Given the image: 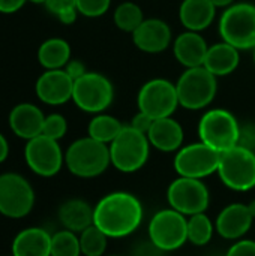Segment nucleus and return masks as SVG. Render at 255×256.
<instances>
[{
    "label": "nucleus",
    "mask_w": 255,
    "mask_h": 256,
    "mask_svg": "<svg viewBox=\"0 0 255 256\" xmlns=\"http://www.w3.org/2000/svg\"><path fill=\"white\" fill-rule=\"evenodd\" d=\"M167 201L176 212L185 216H194L206 213L210 204V194L201 180L179 177L168 186Z\"/></svg>",
    "instance_id": "obj_11"
},
{
    "label": "nucleus",
    "mask_w": 255,
    "mask_h": 256,
    "mask_svg": "<svg viewBox=\"0 0 255 256\" xmlns=\"http://www.w3.org/2000/svg\"><path fill=\"white\" fill-rule=\"evenodd\" d=\"M207 50L209 46L198 32L188 30L174 40V56L179 63L186 68L203 66Z\"/></svg>",
    "instance_id": "obj_21"
},
{
    "label": "nucleus",
    "mask_w": 255,
    "mask_h": 256,
    "mask_svg": "<svg viewBox=\"0 0 255 256\" xmlns=\"http://www.w3.org/2000/svg\"><path fill=\"white\" fill-rule=\"evenodd\" d=\"M203 66L215 76H225L239 66V50L227 42L209 46Z\"/></svg>",
    "instance_id": "obj_24"
},
{
    "label": "nucleus",
    "mask_w": 255,
    "mask_h": 256,
    "mask_svg": "<svg viewBox=\"0 0 255 256\" xmlns=\"http://www.w3.org/2000/svg\"><path fill=\"white\" fill-rule=\"evenodd\" d=\"M222 40L237 50L255 48V6L237 3L225 9L219 20Z\"/></svg>",
    "instance_id": "obj_6"
},
{
    "label": "nucleus",
    "mask_w": 255,
    "mask_h": 256,
    "mask_svg": "<svg viewBox=\"0 0 255 256\" xmlns=\"http://www.w3.org/2000/svg\"><path fill=\"white\" fill-rule=\"evenodd\" d=\"M254 62H255V48H254Z\"/></svg>",
    "instance_id": "obj_44"
},
{
    "label": "nucleus",
    "mask_w": 255,
    "mask_h": 256,
    "mask_svg": "<svg viewBox=\"0 0 255 256\" xmlns=\"http://www.w3.org/2000/svg\"><path fill=\"white\" fill-rule=\"evenodd\" d=\"M110 3L111 0H77V10L84 16L96 18L108 10Z\"/></svg>",
    "instance_id": "obj_32"
},
{
    "label": "nucleus",
    "mask_w": 255,
    "mask_h": 256,
    "mask_svg": "<svg viewBox=\"0 0 255 256\" xmlns=\"http://www.w3.org/2000/svg\"><path fill=\"white\" fill-rule=\"evenodd\" d=\"M225 256H255V242L240 238L227 250Z\"/></svg>",
    "instance_id": "obj_33"
},
{
    "label": "nucleus",
    "mask_w": 255,
    "mask_h": 256,
    "mask_svg": "<svg viewBox=\"0 0 255 256\" xmlns=\"http://www.w3.org/2000/svg\"><path fill=\"white\" fill-rule=\"evenodd\" d=\"M27 2H32V3H35V4H45L47 0H27Z\"/></svg>",
    "instance_id": "obj_43"
},
{
    "label": "nucleus",
    "mask_w": 255,
    "mask_h": 256,
    "mask_svg": "<svg viewBox=\"0 0 255 256\" xmlns=\"http://www.w3.org/2000/svg\"><path fill=\"white\" fill-rule=\"evenodd\" d=\"M147 138L150 146H153L155 148L164 153H171L182 148L185 134L183 128L174 118L164 117L153 122L147 134Z\"/></svg>",
    "instance_id": "obj_20"
},
{
    "label": "nucleus",
    "mask_w": 255,
    "mask_h": 256,
    "mask_svg": "<svg viewBox=\"0 0 255 256\" xmlns=\"http://www.w3.org/2000/svg\"><path fill=\"white\" fill-rule=\"evenodd\" d=\"M111 164L110 146L90 136L74 141L65 152V165L80 178H93L107 171Z\"/></svg>",
    "instance_id": "obj_2"
},
{
    "label": "nucleus",
    "mask_w": 255,
    "mask_h": 256,
    "mask_svg": "<svg viewBox=\"0 0 255 256\" xmlns=\"http://www.w3.org/2000/svg\"><path fill=\"white\" fill-rule=\"evenodd\" d=\"M81 255L84 256H104L108 244V237L96 226L90 225L78 234Z\"/></svg>",
    "instance_id": "obj_28"
},
{
    "label": "nucleus",
    "mask_w": 255,
    "mask_h": 256,
    "mask_svg": "<svg viewBox=\"0 0 255 256\" xmlns=\"http://www.w3.org/2000/svg\"><path fill=\"white\" fill-rule=\"evenodd\" d=\"M35 190L29 180L18 172L0 174V214L9 219H23L35 207Z\"/></svg>",
    "instance_id": "obj_9"
},
{
    "label": "nucleus",
    "mask_w": 255,
    "mask_h": 256,
    "mask_svg": "<svg viewBox=\"0 0 255 256\" xmlns=\"http://www.w3.org/2000/svg\"><path fill=\"white\" fill-rule=\"evenodd\" d=\"M27 0H0V14H15L18 12Z\"/></svg>",
    "instance_id": "obj_38"
},
{
    "label": "nucleus",
    "mask_w": 255,
    "mask_h": 256,
    "mask_svg": "<svg viewBox=\"0 0 255 256\" xmlns=\"http://www.w3.org/2000/svg\"><path fill=\"white\" fill-rule=\"evenodd\" d=\"M179 105L176 86L167 80L147 81L138 93V110L153 120L171 117Z\"/></svg>",
    "instance_id": "obj_14"
},
{
    "label": "nucleus",
    "mask_w": 255,
    "mask_h": 256,
    "mask_svg": "<svg viewBox=\"0 0 255 256\" xmlns=\"http://www.w3.org/2000/svg\"><path fill=\"white\" fill-rule=\"evenodd\" d=\"M45 8L53 14V15H60L62 12L77 9V0H47Z\"/></svg>",
    "instance_id": "obj_35"
},
{
    "label": "nucleus",
    "mask_w": 255,
    "mask_h": 256,
    "mask_svg": "<svg viewBox=\"0 0 255 256\" xmlns=\"http://www.w3.org/2000/svg\"><path fill=\"white\" fill-rule=\"evenodd\" d=\"M51 236L39 226L21 230L12 240L11 256H51Z\"/></svg>",
    "instance_id": "obj_19"
},
{
    "label": "nucleus",
    "mask_w": 255,
    "mask_h": 256,
    "mask_svg": "<svg viewBox=\"0 0 255 256\" xmlns=\"http://www.w3.org/2000/svg\"><path fill=\"white\" fill-rule=\"evenodd\" d=\"M239 122L230 111L222 108L207 111L198 124L200 141L219 153L236 147L239 142Z\"/></svg>",
    "instance_id": "obj_5"
},
{
    "label": "nucleus",
    "mask_w": 255,
    "mask_h": 256,
    "mask_svg": "<svg viewBox=\"0 0 255 256\" xmlns=\"http://www.w3.org/2000/svg\"><path fill=\"white\" fill-rule=\"evenodd\" d=\"M221 153L204 142H194L177 150L174 170L179 177L203 180L218 171Z\"/></svg>",
    "instance_id": "obj_13"
},
{
    "label": "nucleus",
    "mask_w": 255,
    "mask_h": 256,
    "mask_svg": "<svg viewBox=\"0 0 255 256\" xmlns=\"http://www.w3.org/2000/svg\"><path fill=\"white\" fill-rule=\"evenodd\" d=\"M237 146L255 152V124H252V123L240 124V134H239Z\"/></svg>",
    "instance_id": "obj_34"
},
{
    "label": "nucleus",
    "mask_w": 255,
    "mask_h": 256,
    "mask_svg": "<svg viewBox=\"0 0 255 256\" xmlns=\"http://www.w3.org/2000/svg\"><path fill=\"white\" fill-rule=\"evenodd\" d=\"M254 219L248 204L234 202L221 210L215 220V230L222 238L237 242L248 234Z\"/></svg>",
    "instance_id": "obj_16"
},
{
    "label": "nucleus",
    "mask_w": 255,
    "mask_h": 256,
    "mask_svg": "<svg viewBox=\"0 0 255 256\" xmlns=\"http://www.w3.org/2000/svg\"><path fill=\"white\" fill-rule=\"evenodd\" d=\"M122 129H123L122 123L116 117L108 114H98L90 120L87 128L90 138L108 146L116 140V136L120 134Z\"/></svg>",
    "instance_id": "obj_26"
},
{
    "label": "nucleus",
    "mask_w": 255,
    "mask_h": 256,
    "mask_svg": "<svg viewBox=\"0 0 255 256\" xmlns=\"http://www.w3.org/2000/svg\"><path fill=\"white\" fill-rule=\"evenodd\" d=\"M63 69H65V72H66L74 81H77L78 78H81L83 75L87 74V69H86L84 63H83L81 60H69L68 64H66Z\"/></svg>",
    "instance_id": "obj_37"
},
{
    "label": "nucleus",
    "mask_w": 255,
    "mask_h": 256,
    "mask_svg": "<svg viewBox=\"0 0 255 256\" xmlns=\"http://www.w3.org/2000/svg\"><path fill=\"white\" fill-rule=\"evenodd\" d=\"M153 118L150 117V116H147V114H144V112H141V111H138L134 117H132V120H131V124L129 126H132L134 129H137L138 132H141V134H144V135H147L149 134V130H150V128H152V124H153Z\"/></svg>",
    "instance_id": "obj_36"
},
{
    "label": "nucleus",
    "mask_w": 255,
    "mask_h": 256,
    "mask_svg": "<svg viewBox=\"0 0 255 256\" xmlns=\"http://www.w3.org/2000/svg\"><path fill=\"white\" fill-rule=\"evenodd\" d=\"M248 207H249V210H251L252 216H254V218H255V201H252V202H249V204H248Z\"/></svg>",
    "instance_id": "obj_42"
},
{
    "label": "nucleus",
    "mask_w": 255,
    "mask_h": 256,
    "mask_svg": "<svg viewBox=\"0 0 255 256\" xmlns=\"http://www.w3.org/2000/svg\"><path fill=\"white\" fill-rule=\"evenodd\" d=\"M215 232V225L206 213L189 216L188 219V242L194 246H206Z\"/></svg>",
    "instance_id": "obj_27"
},
{
    "label": "nucleus",
    "mask_w": 255,
    "mask_h": 256,
    "mask_svg": "<svg viewBox=\"0 0 255 256\" xmlns=\"http://www.w3.org/2000/svg\"><path fill=\"white\" fill-rule=\"evenodd\" d=\"M150 153L147 135L138 132L132 126H123L116 140L110 144L111 165L120 172H135L141 170Z\"/></svg>",
    "instance_id": "obj_3"
},
{
    "label": "nucleus",
    "mask_w": 255,
    "mask_h": 256,
    "mask_svg": "<svg viewBox=\"0 0 255 256\" xmlns=\"http://www.w3.org/2000/svg\"><path fill=\"white\" fill-rule=\"evenodd\" d=\"M132 39L138 50L156 54L168 48L171 42V28L162 20L149 18L144 20L132 33Z\"/></svg>",
    "instance_id": "obj_17"
},
{
    "label": "nucleus",
    "mask_w": 255,
    "mask_h": 256,
    "mask_svg": "<svg viewBox=\"0 0 255 256\" xmlns=\"http://www.w3.org/2000/svg\"><path fill=\"white\" fill-rule=\"evenodd\" d=\"M36 96L47 105H63L72 99L74 80L65 69L45 70L35 84Z\"/></svg>",
    "instance_id": "obj_15"
},
{
    "label": "nucleus",
    "mask_w": 255,
    "mask_h": 256,
    "mask_svg": "<svg viewBox=\"0 0 255 256\" xmlns=\"http://www.w3.org/2000/svg\"><path fill=\"white\" fill-rule=\"evenodd\" d=\"M80 237L78 234L62 230L51 236V256H80Z\"/></svg>",
    "instance_id": "obj_30"
},
{
    "label": "nucleus",
    "mask_w": 255,
    "mask_h": 256,
    "mask_svg": "<svg viewBox=\"0 0 255 256\" xmlns=\"http://www.w3.org/2000/svg\"><path fill=\"white\" fill-rule=\"evenodd\" d=\"M9 156V142L6 136L0 132V164H3Z\"/></svg>",
    "instance_id": "obj_40"
},
{
    "label": "nucleus",
    "mask_w": 255,
    "mask_h": 256,
    "mask_svg": "<svg viewBox=\"0 0 255 256\" xmlns=\"http://www.w3.org/2000/svg\"><path fill=\"white\" fill-rule=\"evenodd\" d=\"M113 98V84L102 74L87 72L86 75L74 81L72 100L81 111L99 114L111 105Z\"/></svg>",
    "instance_id": "obj_10"
},
{
    "label": "nucleus",
    "mask_w": 255,
    "mask_h": 256,
    "mask_svg": "<svg viewBox=\"0 0 255 256\" xmlns=\"http://www.w3.org/2000/svg\"><path fill=\"white\" fill-rule=\"evenodd\" d=\"M71 60V46L62 38H50L38 48V62L45 70L63 69Z\"/></svg>",
    "instance_id": "obj_25"
},
{
    "label": "nucleus",
    "mask_w": 255,
    "mask_h": 256,
    "mask_svg": "<svg viewBox=\"0 0 255 256\" xmlns=\"http://www.w3.org/2000/svg\"><path fill=\"white\" fill-rule=\"evenodd\" d=\"M8 122H9L11 130L18 138L29 141L38 135H42L45 116L41 111V108H38L36 105L23 102V104L15 105L11 110Z\"/></svg>",
    "instance_id": "obj_18"
},
{
    "label": "nucleus",
    "mask_w": 255,
    "mask_h": 256,
    "mask_svg": "<svg viewBox=\"0 0 255 256\" xmlns=\"http://www.w3.org/2000/svg\"><path fill=\"white\" fill-rule=\"evenodd\" d=\"M149 238L162 252L180 249L188 242V219L174 208H164L153 214L149 222Z\"/></svg>",
    "instance_id": "obj_8"
},
{
    "label": "nucleus",
    "mask_w": 255,
    "mask_h": 256,
    "mask_svg": "<svg viewBox=\"0 0 255 256\" xmlns=\"http://www.w3.org/2000/svg\"><path fill=\"white\" fill-rule=\"evenodd\" d=\"M216 6L210 0H183L179 9L182 24L191 32L207 28L215 20Z\"/></svg>",
    "instance_id": "obj_23"
},
{
    "label": "nucleus",
    "mask_w": 255,
    "mask_h": 256,
    "mask_svg": "<svg viewBox=\"0 0 255 256\" xmlns=\"http://www.w3.org/2000/svg\"><path fill=\"white\" fill-rule=\"evenodd\" d=\"M143 21H144V16H143L141 8L132 2H125L119 4L114 12V22L123 32L134 33Z\"/></svg>",
    "instance_id": "obj_29"
},
{
    "label": "nucleus",
    "mask_w": 255,
    "mask_h": 256,
    "mask_svg": "<svg viewBox=\"0 0 255 256\" xmlns=\"http://www.w3.org/2000/svg\"><path fill=\"white\" fill-rule=\"evenodd\" d=\"M216 8H225V6H231V3L234 0H210Z\"/></svg>",
    "instance_id": "obj_41"
},
{
    "label": "nucleus",
    "mask_w": 255,
    "mask_h": 256,
    "mask_svg": "<svg viewBox=\"0 0 255 256\" xmlns=\"http://www.w3.org/2000/svg\"><path fill=\"white\" fill-rule=\"evenodd\" d=\"M77 15H78V10H77V9H72V10L62 12L60 15H57V18H59V21H60V22H63V24L69 26V24L75 22V20H77Z\"/></svg>",
    "instance_id": "obj_39"
},
{
    "label": "nucleus",
    "mask_w": 255,
    "mask_h": 256,
    "mask_svg": "<svg viewBox=\"0 0 255 256\" xmlns=\"http://www.w3.org/2000/svg\"><path fill=\"white\" fill-rule=\"evenodd\" d=\"M143 204L129 192H111L93 207V225L108 238L134 234L143 222Z\"/></svg>",
    "instance_id": "obj_1"
},
{
    "label": "nucleus",
    "mask_w": 255,
    "mask_h": 256,
    "mask_svg": "<svg viewBox=\"0 0 255 256\" xmlns=\"http://www.w3.org/2000/svg\"><path fill=\"white\" fill-rule=\"evenodd\" d=\"M24 160L32 172L39 177H54L65 164V153L59 141L45 135H38L26 142Z\"/></svg>",
    "instance_id": "obj_12"
},
{
    "label": "nucleus",
    "mask_w": 255,
    "mask_h": 256,
    "mask_svg": "<svg viewBox=\"0 0 255 256\" xmlns=\"http://www.w3.org/2000/svg\"><path fill=\"white\" fill-rule=\"evenodd\" d=\"M57 218L63 230L80 234L93 225V207L81 198H71L59 207Z\"/></svg>",
    "instance_id": "obj_22"
},
{
    "label": "nucleus",
    "mask_w": 255,
    "mask_h": 256,
    "mask_svg": "<svg viewBox=\"0 0 255 256\" xmlns=\"http://www.w3.org/2000/svg\"><path fill=\"white\" fill-rule=\"evenodd\" d=\"M68 132V122L62 114H50L45 116V122H44V128H42V135L51 138V140H62Z\"/></svg>",
    "instance_id": "obj_31"
},
{
    "label": "nucleus",
    "mask_w": 255,
    "mask_h": 256,
    "mask_svg": "<svg viewBox=\"0 0 255 256\" xmlns=\"http://www.w3.org/2000/svg\"><path fill=\"white\" fill-rule=\"evenodd\" d=\"M216 76L204 66L188 68L176 84L179 105L186 110L206 108L216 94Z\"/></svg>",
    "instance_id": "obj_7"
},
{
    "label": "nucleus",
    "mask_w": 255,
    "mask_h": 256,
    "mask_svg": "<svg viewBox=\"0 0 255 256\" xmlns=\"http://www.w3.org/2000/svg\"><path fill=\"white\" fill-rule=\"evenodd\" d=\"M218 176L231 190L248 192L255 188V152L236 146L221 153Z\"/></svg>",
    "instance_id": "obj_4"
}]
</instances>
